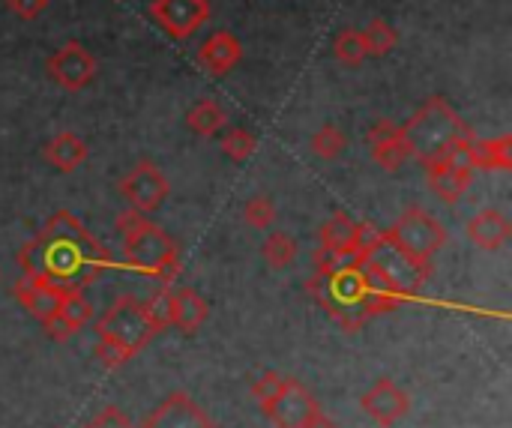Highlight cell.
I'll return each instance as SVG.
<instances>
[{"label": "cell", "mask_w": 512, "mask_h": 428, "mask_svg": "<svg viewBox=\"0 0 512 428\" xmlns=\"http://www.w3.org/2000/svg\"><path fill=\"white\" fill-rule=\"evenodd\" d=\"M18 264L24 276H42L63 291H81L99 279L111 255L69 210H57L42 231L21 246Z\"/></svg>", "instance_id": "1"}, {"label": "cell", "mask_w": 512, "mask_h": 428, "mask_svg": "<svg viewBox=\"0 0 512 428\" xmlns=\"http://www.w3.org/2000/svg\"><path fill=\"white\" fill-rule=\"evenodd\" d=\"M93 333H96V360L102 369H120L126 360H132L156 333L147 321L144 303L123 294L117 297L96 321H93Z\"/></svg>", "instance_id": "2"}, {"label": "cell", "mask_w": 512, "mask_h": 428, "mask_svg": "<svg viewBox=\"0 0 512 428\" xmlns=\"http://www.w3.org/2000/svg\"><path fill=\"white\" fill-rule=\"evenodd\" d=\"M117 231L123 237V255L126 264L159 285H171L180 273V252L177 243L147 219V213L138 210H123L117 216Z\"/></svg>", "instance_id": "3"}, {"label": "cell", "mask_w": 512, "mask_h": 428, "mask_svg": "<svg viewBox=\"0 0 512 428\" xmlns=\"http://www.w3.org/2000/svg\"><path fill=\"white\" fill-rule=\"evenodd\" d=\"M405 141H408V150L411 156H417L420 162H432V159H441L453 150H459L474 132L465 126V120L456 114V108L441 99V96H432L405 126Z\"/></svg>", "instance_id": "4"}, {"label": "cell", "mask_w": 512, "mask_h": 428, "mask_svg": "<svg viewBox=\"0 0 512 428\" xmlns=\"http://www.w3.org/2000/svg\"><path fill=\"white\" fill-rule=\"evenodd\" d=\"M375 282H381L384 288L396 291L402 300H414L423 288V282L429 279V270L426 264L414 261L408 252H402L387 234H381L375 240V246L363 255V264H360Z\"/></svg>", "instance_id": "5"}, {"label": "cell", "mask_w": 512, "mask_h": 428, "mask_svg": "<svg viewBox=\"0 0 512 428\" xmlns=\"http://www.w3.org/2000/svg\"><path fill=\"white\" fill-rule=\"evenodd\" d=\"M402 252H408L414 261L432 267V258L447 246V228L426 210L408 207L387 231H384Z\"/></svg>", "instance_id": "6"}, {"label": "cell", "mask_w": 512, "mask_h": 428, "mask_svg": "<svg viewBox=\"0 0 512 428\" xmlns=\"http://www.w3.org/2000/svg\"><path fill=\"white\" fill-rule=\"evenodd\" d=\"M117 189H120V195L126 198V204H129L132 210H138V213H156V210L165 204L168 192H171L168 177L162 174V168L153 165V162H147V159L135 162V165L123 174V180H120Z\"/></svg>", "instance_id": "7"}, {"label": "cell", "mask_w": 512, "mask_h": 428, "mask_svg": "<svg viewBox=\"0 0 512 428\" xmlns=\"http://www.w3.org/2000/svg\"><path fill=\"white\" fill-rule=\"evenodd\" d=\"M468 144V141H465ZM465 144L441 159H432V162H423L426 165V180H429V189L435 192L438 201L444 204H459L474 180V168L465 156Z\"/></svg>", "instance_id": "8"}, {"label": "cell", "mask_w": 512, "mask_h": 428, "mask_svg": "<svg viewBox=\"0 0 512 428\" xmlns=\"http://www.w3.org/2000/svg\"><path fill=\"white\" fill-rule=\"evenodd\" d=\"M261 411L276 428H303L318 411V402L297 378H282L279 393Z\"/></svg>", "instance_id": "9"}, {"label": "cell", "mask_w": 512, "mask_h": 428, "mask_svg": "<svg viewBox=\"0 0 512 428\" xmlns=\"http://www.w3.org/2000/svg\"><path fill=\"white\" fill-rule=\"evenodd\" d=\"M48 75L66 93H78L96 78V57L81 42H66L48 57Z\"/></svg>", "instance_id": "10"}, {"label": "cell", "mask_w": 512, "mask_h": 428, "mask_svg": "<svg viewBox=\"0 0 512 428\" xmlns=\"http://www.w3.org/2000/svg\"><path fill=\"white\" fill-rule=\"evenodd\" d=\"M150 15L171 39H189L210 21V0H153Z\"/></svg>", "instance_id": "11"}, {"label": "cell", "mask_w": 512, "mask_h": 428, "mask_svg": "<svg viewBox=\"0 0 512 428\" xmlns=\"http://www.w3.org/2000/svg\"><path fill=\"white\" fill-rule=\"evenodd\" d=\"M360 408H363V414L372 420V423H378L381 428H390L396 426L402 417H408V411H411V396L399 387V384H393V381H378V384H372L363 396H360Z\"/></svg>", "instance_id": "12"}, {"label": "cell", "mask_w": 512, "mask_h": 428, "mask_svg": "<svg viewBox=\"0 0 512 428\" xmlns=\"http://www.w3.org/2000/svg\"><path fill=\"white\" fill-rule=\"evenodd\" d=\"M141 428H216L210 414L186 393H171L153 414L144 420Z\"/></svg>", "instance_id": "13"}, {"label": "cell", "mask_w": 512, "mask_h": 428, "mask_svg": "<svg viewBox=\"0 0 512 428\" xmlns=\"http://www.w3.org/2000/svg\"><path fill=\"white\" fill-rule=\"evenodd\" d=\"M12 294L24 306V312L33 321H39V324H45L48 318H54V312H57V306L63 300V288L51 285L42 276H21L15 282V288H12Z\"/></svg>", "instance_id": "14"}, {"label": "cell", "mask_w": 512, "mask_h": 428, "mask_svg": "<svg viewBox=\"0 0 512 428\" xmlns=\"http://www.w3.org/2000/svg\"><path fill=\"white\" fill-rule=\"evenodd\" d=\"M369 153L372 159L384 168V171H399L408 159H411V150H408V141H405V132L402 126H393L390 120H378L369 135Z\"/></svg>", "instance_id": "15"}, {"label": "cell", "mask_w": 512, "mask_h": 428, "mask_svg": "<svg viewBox=\"0 0 512 428\" xmlns=\"http://www.w3.org/2000/svg\"><path fill=\"white\" fill-rule=\"evenodd\" d=\"M93 318V306L87 303V297L81 291H63V300L54 312V318H48L42 327L54 342H66L72 339L81 327H87Z\"/></svg>", "instance_id": "16"}, {"label": "cell", "mask_w": 512, "mask_h": 428, "mask_svg": "<svg viewBox=\"0 0 512 428\" xmlns=\"http://www.w3.org/2000/svg\"><path fill=\"white\" fill-rule=\"evenodd\" d=\"M243 60V45L231 30H216L207 36V42L198 48V66L210 72L213 78L228 75Z\"/></svg>", "instance_id": "17"}, {"label": "cell", "mask_w": 512, "mask_h": 428, "mask_svg": "<svg viewBox=\"0 0 512 428\" xmlns=\"http://www.w3.org/2000/svg\"><path fill=\"white\" fill-rule=\"evenodd\" d=\"M168 318H171V327H177L180 333L192 336L204 327V321L210 318V306L207 300L192 291V288H171V297H168Z\"/></svg>", "instance_id": "18"}, {"label": "cell", "mask_w": 512, "mask_h": 428, "mask_svg": "<svg viewBox=\"0 0 512 428\" xmlns=\"http://www.w3.org/2000/svg\"><path fill=\"white\" fill-rule=\"evenodd\" d=\"M468 240L483 249V252H498L507 246V240L512 237L510 219L501 210H480L471 222H468Z\"/></svg>", "instance_id": "19"}, {"label": "cell", "mask_w": 512, "mask_h": 428, "mask_svg": "<svg viewBox=\"0 0 512 428\" xmlns=\"http://www.w3.org/2000/svg\"><path fill=\"white\" fill-rule=\"evenodd\" d=\"M465 156L471 162V168H483V171H510L512 168V135L501 138H477L471 135L465 144Z\"/></svg>", "instance_id": "20"}, {"label": "cell", "mask_w": 512, "mask_h": 428, "mask_svg": "<svg viewBox=\"0 0 512 428\" xmlns=\"http://www.w3.org/2000/svg\"><path fill=\"white\" fill-rule=\"evenodd\" d=\"M318 237H321V252H330L336 258H357V222L351 216L333 213L321 225V234Z\"/></svg>", "instance_id": "21"}, {"label": "cell", "mask_w": 512, "mask_h": 428, "mask_svg": "<svg viewBox=\"0 0 512 428\" xmlns=\"http://www.w3.org/2000/svg\"><path fill=\"white\" fill-rule=\"evenodd\" d=\"M87 153H90V150H87L84 138L75 135V132H60V135H54V138L42 147L45 162H48L51 168L63 171V174H72L75 168H81V165L87 162Z\"/></svg>", "instance_id": "22"}, {"label": "cell", "mask_w": 512, "mask_h": 428, "mask_svg": "<svg viewBox=\"0 0 512 428\" xmlns=\"http://www.w3.org/2000/svg\"><path fill=\"white\" fill-rule=\"evenodd\" d=\"M225 108L216 102V99H201V102H195L192 108H189V114H186V126L195 132V135H201V138H210V135H216L222 126H225Z\"/></svg>", "instance_id": "23"}, {"label": "cell", "mask_w": 512, "mask_h": 428, "mask_svg": "<svg viewBox=\"0 0 512 428\" xmlns=\"http://www.w3.org/2000/svg\"><path fill=\"white\" fill-rule=\"evenodd\" d=\"M261 255H264V261H267V267H270V270H285V267H291V264H294V258H297V243H294V237H291V234H285V231H273V234L264 240Z\"/></svg>", "instance_id": "24"}, {"label": "cell", "mask_w": 512, "mask_h": 428, "mask_svg": "<svg viewBox=\"0 0 512 428\" xmlns=\"http://www.w3.org/2000/svg\"><path fill=\"white\" fill-rule=\"evenodd\" d=\"M333 54L342 66H360L369 54H366V42H363V30L357 27H345L336 33L333 42Z\"/></svg>", "instance_id": "25"}, {"label": "cell", "mask_w": 512, "mask_h": 428, "mask_svg": "<svg viewBox=\"0 0 512 428\" xmlns=\"http://www.w3.org/2000/svg\"><path fill=\"white\" fill-rule=\"evenodd\" d=\"M363 42H366V54L369 57H384L396 48L399 36L396 30L384 21V18H372L363 30Z\"/></svg>", "instance_id": "26"}, {"label": "cell", "mask_w": 512, "mask_h": 428, "mask_svg": "<svg viewBox=\"0 0 512 428\" xmlns=\"http://www.w3.org/2000/svg\"><path fill=\"white\" fill-rule=\"evenodd\" d=\"M219 150H222L228 159H234V162H246L249 156H255V150H258V138H255L249 129H231V132H225V138H222Z\"/></svg>", "instance_id": "27"}, {"label": "cell", "mask_w": 512, "mask_h": 428, "mask_svg": "<svg viewBox=\"0 0 512 428\" xmlns=\"http://www.w3.org/2000/svg\"><path fill=\"white\" fill-rule=\"evenodd\" d=\"M345 132L339 129V126H333V123H327V126H321L315 135H312V153L315 156H321V159H336L342 150H345Z\"/></svg>", "instance_id": "28"}, {"label": "cell", "mask_w": 512, "mask_h": 428, "mask_svg": "<svg viewBox=\"0 0 512 428\" xmlns=\"http://www.w3.org/2000/svg\"><path fill=\"white\" fill-rule=\"evenodd\" d=\"M243 222H246L249 228H258V231L270 228V225L276 222V204H273L267 195L249 198V201L243 204Z\"/></svg>", "instance_id": "29"}, {"label": "cell", "mask_w": 512, "mask_h": 428, "mask_svg": "<svg viewBox=\"0 0 512 428\" xmlns=\"http://www.w3.org/2000/svg\"><path fill=\"white\" fill-rule=\"evenodd\" d=\"M168 297H171V285H159V291L144 303V312H147V321L153 327V333H165L171 327V318H168Z\"/></svg>", "instance_id": "30"}, {"label": "cell", "mask_w": 512, "mask_h": 428, "mask_svg": "<svg viewBox=\"0 0 512 428\" xmlns=\"http://www.w3.org/2000/svg\"><path fill=\"white\" fill-rule=\"evenodd\" d=\"M279 387H282V375H279V372H264V375L252 384V399L264 408V405L279 393Z\"/></svg>", "instance_id": "31"}, {"label": "cell", "mask_w": 512, "mask_h": 428, "mask_svg": "<svg viewBox=\"0 0 512 428\" xmlns=\"http://www.w3.org/2000/svg\"><path fill=\"white\" fill-rule=\"evenodd\" d=\"M84 428H138L120 408H114V405H108V408H102L90 423Z\"/></svg>", "instance_id": "32"}, {"label": "cell", "mask_w": 512, "mask_h": 428, "mask_svg": "<svg viewBox=\"0 0 512 428\" xmlns=\"http://www.w3.org/2000/svg\"><path fill=\"white\" fill-rule=\"evenodd\" d=\"M48 3H51V0H6V6H9L18 18H24V21L39 18V15L48 9Z\"/></svg>", "instance_id": "33"}, {"label": "cell", "mask_w": 512, "mask_h": 428, "mask_svg": "<svg viewBox=\"0 0 512 428\" xmlns=\"http://www.w3.org/2000/svg\"><path fill=\"white\" fill-rule=\"evenodd\" d=\"M303 428H336V423H333V420H330V417H327V414H324V411L318 408V411H315V414L309 417V423H306Z\"/></svg>", "instance_id": "34"}]
</instances>
